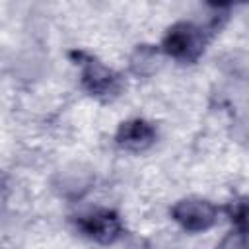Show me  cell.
Here are the masks:
<instances>
[{
    "label": "cell",
    "mask_w": 249,
    "mask_h": 249,
    "mask_svg": "<svg viewBox=\"0 0 249 249\" xmlns=\"http://www.w3.org/2000/svg\"><path fill=\"white\" fill-rule=\"evenodd\" d=\"M171 218L187 231L198 233L210 230L218 220L216 206L206 198H181L171 206Z\"/></svg>",
    "instance_id": "cell-4"
},
{
    "label": "cell",
    "mask_w": 249,
    "mask_h": 249,
    "mask_svg": "<svg viewBox=\"0 0 249 249\" xmlns=\"http://www.w3.org/2000/svg\"><path fill=\"white\" fill-rule=\"evenodd\" d=\"M70 56L76 60V64H80L82 86L89 95H93L101 101H111L121 93L123 80L115 70H111L101 60H97L95 56H91L84 51H72Z\"/></svg>",
    "instance_id": "cell-1"
},
{
    "label": "cell",
    "mask_w": 249,
    "mask_h": 249,
    "mask_svg": "<svg viewBox=\"0 0 249 249\" xmlns=\"http://www.w3.org/2000/svg\"><path fill=\"white\" fill-rule=\"evenodd\" d=\"M115 142L128 152H144L156 142V128L144 119H130L119 124Z\"/></svg>",
    "instance_id": "cell-5"
},
{
    "label": "cell",
    "mask_w": 249,
    "mask_h": 249,
    "mask_svg": "<svg viewBox=\"0 0 249 249\" xmlns=\"http://www.w3.org/2000/svg\"><path fill=\"white\" fill-rule=\"evenodd\" d=\"M228 216L235 230L249 231V196H239L231 200L228 206Z\"/></svg>",
    "instance_id": "cell-6"
},
{
    "label": "cell",
    "mask_w": 249,
    "mask_h": 249,
    "mask_svg": "<svg viewBox=\"0 0 249 249\" xmlns=\"http://www.w3.org/2000/svg\"><path fill=\"white\" fill-rule=\"evenodd\" d=\"M76 228L95 243H115L123 237L124 226L121 216L111 208H95L76 218Z\"/></svg>",
    "instance_id": "cell-3"
},
{
    "label": "cell",
    "mask_w": 249,
    "mask_h": 249,
    "mask_svg": "<svg viewBox=\"0 0 249 249\" xmlns=\"http://www.w3.org/2000/svg\"><path fill=\"white\" fill-rule=\"evenodd\" d=\"M206 41L208 33L204 27L193 21H177L163 35L161 51L179 62H195L204 53Z\"/></svg>",
    "instance_id": "cell-2"
},
{
    "label": "cell",
    "mask_w": 249,
    "mask_h": 249,
    "mask_svg": "<svg viewBox=\"0 0 249 249\" xmlns=\"http://www.w3.org/2000/svg\"><path fill=\"white\" fill-rule=\"evenodd\" d=\"M216 249H249V231L243 230L230 231Z\"/></svg>",
    "instance_id": "cell-7"
}]
</instances>
